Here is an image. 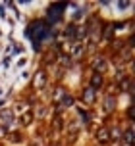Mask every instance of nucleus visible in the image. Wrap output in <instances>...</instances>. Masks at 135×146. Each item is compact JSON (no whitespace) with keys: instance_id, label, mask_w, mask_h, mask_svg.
Returning <instances> with one entry per match:
<instances>
[{"instance_id":"nucleus-1","label":"nucleus","mask_w":135,"mask_h":146,"mask_svg":"<svg viewBox=\"0 0 135 146\" xmlns=\"http://www.w3.org/2000/svg\"><path fill=\"white\" fill-rule=\"evenodd\" d=\"M97 139L100 140V142H108V140H110V133H108V129H100V131L97 133Z\"/></svg>"},{"instance_id":"nucleus-3","label":"nucleus","mask_w":135,"mask_h":146,"mask_svg":"<svg viewBox=\"0 0 135 146\" xmlns=\"http://www.w3.org/2000/svg\"><path fill=\"white\" fill-rule=\"evenodd\" d=\"M100 83H102L100 75H98V73H95V75H93V87H100Z\"/></svg>"},{"instance_id":"nucleus-7","label":"nucleus","mask_w":135,"mask_h":146,"mask_svg":"<svg viewBox=\"0 0 135 146\" xmlns=\"http://www.w3.org/2000/svg\"><path fill=\"white\" fill-rule=\"evenodd\" d=\"M133 71H135V66H133Z\"/></svg>"},{"instance_id":"nucleus-4","label":"nucleus","mask_w":135,"mask_h":146,"mask_svg":"<svg viewBox=\"0 0 135 146\" xmlns=\"http://www.w3.org/2000/svg\"><path fill=\"white\" fill-rule=\"evenodd\" d=\"M85 100H89V102H93V100H95V96H93V90H85Z\"/></svg>"},{"instance_id":"nucleus-6","label":"nucleus","mask_w":135,"mask_h":146,"mask_svg":"<svg viewBox=\"0 0 135 146\" xmlns=\"http://www.w3.org/2000/svg\"><path fill=\"white\" fill-rule=\"evenodd\" d=\"M131 115H133V117H135V108H133V110H131Z\"/></svg>"},{"instance_id":"nucleus-2","label":"nucleus","mask_w":135,"mask_h":146,"mask_svg":"<svg viewBox=\"0 0 135 146\" xmlns=\"http://www.w3.org/2000/svg\"><path fill=\"white\" fill-rule=\"evenodd\" d=\"M45 79H46L45 73H37V77H35V83H33V87H35V88H41L43 85H45Z\"/></svg>"},{"instance_id":"nucleus-5","label":"nucleus","mask_w":135,"mask_h":146,"mask_svg":"<svg viewBox=\"0 0 135 146\" xmlns=\"http://www.w3.org/2000/svg\"><path fill=\"white\" fill-rule=\"evenodd\" d=\"M21 121H23V125H25V123H29V121H31V113L23 115V117H21Z\"/></svg>"}]
</instances>
